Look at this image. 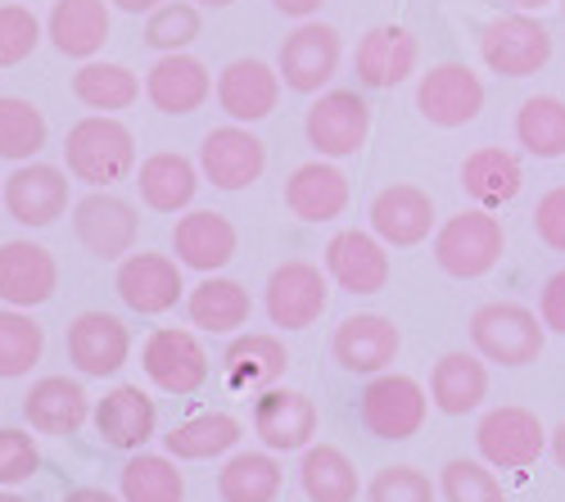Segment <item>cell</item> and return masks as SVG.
I'll return each instance as SVG.
<instances>
[{"label":"cell","mask_w":565,"mask_h":502,"mask_svg":"<svg viewBox=\"0 0 565 502\" xmlns=\"http://www.w3.org/2000/svg\"><path fill=\"white\" fill-rule=\"evenodd\" d=\"M45 114L23 96H0V159L28 163L45 146Z\"/></svg>","instance_id":"60d3db41"},{"label":"cell","mask_w":565,"mask_h":502,"mask_svg":"<svg viewBox=\"0 0 565 502\" xmlns=\"http://www.w3.org/2000/svg\"><path fill=\"white\" fill-rule=\"evenodd\" d=\"M390 245L375 232H340L326 245V277L349 295H381L390 286Z\"/></svg>","instance_id":"9a60e30c"},{"label":"cell","mask_w":565,"mask_h":502,"mask_svg":"<svg viewBox=\"0 0 565 502\" xmlns=\"http://www.w3.org/2000/svg\"><path fill=\"white\" fill-rule=\"evenodd\" d=\"M534 232L547 249L565 254V186H552L534 209Z\"/></svg>","instance_id":"c3c4849f"},{"label":"cell","mask_w":565,"mask_h":502,"mask_svg":"<svg viewBox=\"0 0 565 502\" xmlns=\"http://www.w3.org/2000/svg\"><path fill=\"white\" fill-rule=\"evenodd\" d=\"M23 417L36 435H77L86 426L90 413V398L77 381L68 376H41L28 394H23Z\"/></svg>","instance_id":"484cf974"},{"label":"cell","mask_w":565,"mask_h":502,"mask_svg":"<svg viewBox=\"0 0 565 502\" xmlns=\"http://www.w3.org/2000/svg\"><path fill=\"white\" fill-rule=\"evenodd\" d=\"M64 163L77 181H86V186L109 191L118 181H127L136 168V136L114 114H90V118L68 127Z\"/></svg>","instance_id":"6da1fadb"},{"label":"cell","mask_w":565,"mask_h":502,"mask_svg":"<svg viewBox=\"0 0 565 502\" xmlns=\"http://www.w3.org/2000/svg\"><path fill=\"white\" fill-rule=\"evenodd\" d=\"M131 353V335L114 312H82L68 327V362L82 376H118Z\"/></svg>","instance_id":"d6986e66"},{"label":"cell","mask_w":565,"mask_h":502,"mask_svg":"<svg viewBox=\"0 0 565 502\" xmlns=\"http://www.w3.org/2000/svg\"><path fill=\"white\" fill-rule=\"evenodd\" d=\"M235 444H241V421L226 417V413H200V417L181 421L163 435V448L177 462H209V458L231 452Z\"/></svg>","instance_id":"e575fe53"},{"label":"cell","mask_w":565,"mask_h":502,"mask_svg":"<svg viewBox=\"0 0 565 502\" xmlns=\"http://www.w3.org/2000/svg\"><path fill=\"white\" fill-rule=\"evenodd\" d=\"M136 186H140V200H146L154 213H181L200 191V172L185 154L163 150L136 168Z\"/></svg>","instance_id":"d6a6232c"},{"label":"cell","mask_w":565,"mask_h":502,"mask_svg":"<svg viewBox=\"0 0 565 502\" xmlns=\"http://www.w3.org/2000/svg\"><path fill=\"white\" fill-rule=\"evenodd\" d=\"M299 484L312 502H358V467L349 462V452L335 444H312L303 448Z\"/></svg>","instance_id":"d590c367"},{"label":"cell","mask_w":565,"mask_h":502,"mask_svg":"<svg viewBox=\"0 0 565 502\" xmlns=\"http://www.w3.org/2000/svg\"><path fill=\"white\" fill-rule=\"evenodd\" d=\"M515 141L534 159H561L565 154V100L530 96L521 114H515Z\"/></svg>","instance_id":"f35d334b"},{"label":"cell","mask_w":565,"mask_h":502,"mask_svg":"<svg viewBox=\"0 0 565 502\" xmlns=\"http://www.w3.org/2000/svg\"><path fill=\"white\" fill-rule=\"evenodd\" d=\"M254 435L271 452H299L312 448L317 435V407L299 389H263L254 398Z\"/></svg>","instance_id":"ac0fdd59"},{"label":"cell","mask_w":565,"mask_h":502,"mask_svg":"<svg viewBox=\"0 0 565 502\" xmlns=\"http://www.w3.org/2000/svg\"><path fill=\"white\" fill-rule=\"evenodd\" d=\"M439 493H444V502H507L493 467L476 462V458H452L439 471Z\"/></svg>","instance_id":"7bdbcfd3"},{"label":"cell","mask_w":565,"mask_h":502,"mask_svg":"<svg viewBox=\"0 0 565 502\" xmlns=\"http://www.w3.org/2000/svg\"><path fill=\"white\" fill-rule=\"evenodd\" d=\"M326 299H331V286H326L321 267L303 263V258L280 263L263 290V308L271 317V327H280V331H308L326 312Z\"/></svg>","instance_id":"52a82bcc"},{"label":"cell","mask_w":565,"mask_h":502,"mask_svg":"<svg viewBox=\"0 0 565 502\" xmlns=\"http://www.w3.org/2000/svg\"><path fill=\"white\" fill-rule=\"evenodd\" d=\"M271 6L286 14V19H312V14L326 6V0H271Z\"/></svg>","instance_id":"f907efd6"},{"label":"cell","mask_w":565,"mask_h":502,"mask_svg":"<svg viewBox=\"0 0 565 502\" xmlns=\"http://www.w3.org/2000/svg\"><path fill=\"white\" fill-rule=\"evenodd\" d=\"M267 150L245 122L213 127L200 146V172L213 181L217 191H245L263 177Z\"/></svg>","instance_id":"7c38bea8"},{"label":"cell","mask_w":565,"mask_h":502,"mask_svg":"<svg viewBox=\"0 0 565 502\" xmlns=\"http://www.w3.org/2000/svg\"><path fill=\"white\" fill-rule=\"evenodd\" d=\"M416 109L435 127H448V131L466 127V122H476L480 109H484V82L466 64H435L416 82Z\"/></svg>","instance_id":"9c48e42d"},{"label":"cell","mask_w":565,"mask_h":502,"mask_svg":"<svg viewBox=\"0 0 565 502\" xmlns=\"http://www.w3.org/2000/svg\"><path fill=\"white\" fill-rule=\"evenodd\" d=\"M303 131H308V146L321 159H349L366 146L371 105L358 96V90H326V96L312 100Z\"/></svg>","instance_id":"ba28073f"},{"label":"cell","mask_w":565,"mask_h":502,"mask_svg":"<svg viewBox=\"0 0 565 502\" xmlns=\"http://www.w3.org/2000/svg\"><path fill=\"white\" fill-rule=\"evenodd\" d=\"M222 367L231 389H276L290 367V353L276 335H235L222 353Z\"/></svg>","instance_id":"1f68e13d"},{"label":"cell","mask_w":565,"mask_h":502,"mask_svg":"<svg viewBox=\"0 0 565 502\" xmlns=\"http://www.w3.org/2000/svg\"><path fill=\"white\" fill-rule=\"evenodd\" d=\"M470 344L484 362H498V367H525V362H539L543 344H547V327L543 317L530 312L525 303H484L476 317H470Z\"/></svg>","instance_id":"7a4b0ae2"},{"label":"cell","mask_w":565,"mask_h":502,"mask_svg":"<svg viewBox=\"0 0 565 502\" xmlns=\"http://www.w3.org/2000/svg\"><path fill=\"white\" fill-rule=\"evenodd\" d=\"M159 430V413H154V398L140 389V385H114L100 403H96V435L109 448L136 452L146 448Z\"/></svg>","instance_id":"cb8c5ba5"},{"label":"cell","mask_w":565,"mask_h":502,"mask_svg":"<svg viewBox=\"0 0 565 502\" xmlns=\"http://www.w3.org/2000/svg\"><path fill=\"white\" fill-rule=\"evenodd\" d=\"M222 502H276L280 493V467L271 452H235L217 471Z\"/></svg>","instance_id":"74e56055"},{"label":"cell","mask_w":565,"mask_h":502,"mask_svg":"<svg viewBox=\"0 0 565 502\" xmlns=\"http://www.w3.org/2000/svg\"><path fill=\"white\" fill-rule=\"evenodd\" d=\"M521 186H525V168L502 146H480L461 163V191L476 200V209H502L521 195Z\"/></svg>","instance_id":"f1b7e54d"},{"label":"cell","mask_w":565,"mask_h":502,"mask_svg":"<svg viewBox=\"0 0 565 502\" xmlns=\"http://www.w3.org/2000/svg\"><path fill=\"white\" fill-rule=\"evenodd\" d=\"M561 10H565V0H561Z\"/></svg>","instance_id":"680465c9"},{"label":"cell","mask_w":565,"mask_h":502,"mask_svg":"<svg viewBox=\"0 0 565 502\" xmlns=\"http://www.w3.org/2000/svg\"><path fill=\"white\" fill-rule=\"evenodd\" d=\"M64 502H118L114 493H105V489H73Z\"/></svg>","instance_id":"f5cc1de1"},{"label":"cell","mask_w":565,"mask_h":502,"mask_svg":"<svg viewBox=\"0 0 565 502\" xmlns=\"http://www.w3.org/2000/svg\"><path fill=\"white\" fill-rule=\"evenodd\" d=\"M416 68V36L398 23H381L358 41L353 55V73L362 86L371 90H394L398 82H407Z\"/></svg>","instance_id":"603a6c76"},{"label":"cell","mask_w":565,"mask_h":502,"mask_svg":"<svg viewBox=\"0 0 565 502\" xmlns=\"http://www.w3.org/2000/svg\"><path fill=\"white\" fill-rule=\"evenodd\" d=\"M547 430L543 421L530 413V407H493V413L480 421L476 430V448H480V462H489L493 471H525L543 458L547 448Z\"/></svg>","instance_id":"5b68a950"},{"label":"cell","mask_w":565,"mask_h":502,"mask_svg":"<svg viewBox=\"0 0 565 502\" xmlns=\"http://www.w3.org/2000/svg\"><path fill=\"white\" fill-rule=\"evenodd\" d=\"M122 502H181L185 498V476L159 458V452H136V458L118 471Z\"/></svg>","instance_id":"ab89813d"},{"label":"cell","mask_w":565,"mask_h":502,"mask_svg":"<svg viewBox=\"0 0 565 502\" xmlns=\"http://www.w3.org/2000/svg\"><path fill=\"white\" fill-rule=\"evenodd\" d=\"M41 45V23L28 6H0V68L23 64Z\"/></svg>","instance_id":"f6af8a7d"},{"label":"cell","mask_w":565,"mask_h":502,"mask_svg":"<svg viewBox=\"0 0 565 502\" xmlns=\"http://www.w3.org/2000/svg\"><path fill=\"white\" fill-rule=\"evenodd\" d=\"M200 6H209V10H226V6H235V0H200Z\"/></svg>","instance_id":"9f6ffc18"},{"label":"cell","mask_w":565,"mask_h":502,"mask_svg":"<svg viewBox=\"0 0 565 502\" xmlns=\"http://www.w3.org/2000/svg\"><path fill=\"white\" fill-rule=\"evenodd\" d=\"M335 68H340V32L331 23H299L280 41L276 73L299 96H317L335 77Z\"/></svg>","instance_id":"30bf717a"},{"label":"cell","mask_w":565,"mask_h":502,"mask_svg":"<svg viewBox=\"0 0 565 502\" xmlns=\"http://www.w3.org/2000/svg\"><path fill=\"white\" fill-rule=\"evenodd\" d=\"M430 413V394L420 389V381L398 376V372H381L371 376V385L358 398V417L375 439H412L426 426Z\"/></svg>","instance_id":"277c9868"},{"label":"cell","mask_w":565,"mask_h":502,"mask_svg":"<svg viewBox=\"0 0 565 502\" xmlns=\"http://www.w3.org/2000/svg\"><path fill=\"white\" fill-rule=\"evenodd\" d=\"M235 245H241V236H235V226L213 213V209H195L177 217L172 226V254L181 267H195V271H222L231 258H235Z\"/></svg>","instance_id":"d4e9b609"},{"label":"cell","mask_w":565,"mask_h":502,"mask_svg":"<svg viewBox=\"0 0 565 502\" xmlns=\"http://www.w3.org/2000/svg\"><path fill=\"white\" fill-rule=\"evenodd\" d=\"M489 394V372L476 353H444L430 372V403L439 407L444 417H466L476 413Z\"/></svg>","instance_id":"4dcf8cb0"},{"label":"cell","mask_w":565,"mask_h":502,"mask_svg":"<svg viewBox=\"0 0 565 502\" xmlns=\"http://www.w3.org/2000/svg\"><path fill=\"white\" fill-rule=\"evenodd\" d=\"M136 232H140V217H136V209H131L122 195L90 191V195L77 200V209H73V236H77V245H82L86 254L105 258V263L131 254Z\"/></svg>","instance_id":"8fae6325"},{"label":"cell","mask_w":565,"mask_h":502,"mask_svg":"<svg viewBox=\"0 0 565 502\" xmlns=\"http://www.w3.org/2000/svg\"><path fill=\"white\" fill-rule=\"evenodd\" d=\"M73 96L86 105V109H100V114H118V109H131L136 96H140V77L122 64H100V60H86L77 73H73Z\"/></svg>","instance_id":"8d00e7d4"},{"label":"cell","mask_w":565,"mask_h":502,"mask_svg":"<svg viewBox=\"0 0 565 502\" xmlns=\"http://www.w3.org/2000/svg\"><path fill=\"white\" fill-rule=\"evenodd\" d=\"M480 55L498 77H534L552 60V32L534 14H502L480 32Z\"/></svg>","instance_id":"8992f818"},{"label":"cell","mask_w":565,"mask_h":502,"mask_svg":"<svg viewBox=\"0 0 565 502\" xmlns=\"http://www.w3.org/2000/svg\"><path fill=\"white\" fill-rule=\"evenodd\" d=\"M60 267L55 254L32 241H6L0 245V299L10 308H36L55 295Z\"/></svg>","instance_id":"ffe728a7"},{"label":"cell","mask_w":565,"mask_h":502,"mask_svg":"<svg viewBox=\"0 0 565 502\" xmlns=\"http://www.w3.org/2000/svg\"><path fill=\"white\" fill-rule=\"evenodd\" d=\"M371 232L381 236L385 245H394V249L420 245L435 232V200L420 186H407V181L385 186L381 195L371 200Z\"/></svg>","instance_id":"44dd1931"},{"label":"cell","mask_w":565,"mask_h":502,"mask_svg":"<svg viewBox=\"0 0 565 502\" xmlns=\"http://www.w3.org/2000/svg\"><path fill=\"white\" fill-rule=\"evenodd\" d=\"M185 312H191V322L209 335H231V331H241L249 322V312H254V299L241 281H231V277H209L191 290V299H185Z\"/></svg>","instance_id":"836d02e7"},{"label":"cell","mask_w":565,"mask_h":502,"mask_svg":"<svg viewBox=\"0 0 565 502\" xmlns=\"http://www.w3.org/2000/svg\"><path fill=\"white\" fill-rule=\"evenodd\" d=\"M0 200L19 226H51L68 209V177L55 163H23L6 177Z\"/></svg>","instance_id":"e0dca14e"},{"label":"cell","mask_w":565,"mask_h":502,"mask_svg":"<svg viewBox=\"0 0 565 502\" xmlns=\"http://www.w3.org/2000/svg\"><path fill=\"white\" fill-rule=\"evenodd\" d=\"M280 73L263 60H231L217 77V105L231 122H263L276 114Z\"/></svg>","instance_id":"7402d4cb"},{"label":"cell","mask_w":565,"mask_h":502,"mask_svg":"<svg viewBox=\"0 0 565 502\" xmlns=\"http://www.w3.org/2000/svg\"><path fill=\"white\" fill-rule=\"evenodd\" d=\"M114 6H118L122 14H154L163 0H114Z\"/></svg>","instance_id":"816d5d0a"},{"label":"cell","mask_w":565,"mask_h":502,"mask_svg":"<svg viewBox=\"0 0 565 502\" xmlns=\"http://www.w3.org/2000/svg\"><path fill=\"white\" fill-rule=\"evenodd\" d=\"M51 45L68 60H96L109 41V6L105 0H55L51 10Z\"/></svg>","instance_id":"f546056e"},{"label":"cell","mask_w":565,"mask_h":502,"mask_svg":"<svg viewBox=\"0 0 565 502\" xmlns=\"http://www.w3.org/2000/svg\"><path fill=\"white\" fill-rule=\"evenodd\" d=\"M511 10H521V14H539V10H547L552 0H507Z\"/></svg>","instance_id":"11a10c76"},{"label":"cell","mask_w":565,"mask_h":502,"mask_svg":"<svg viewBox=\"0 0 565 502\" xmlns=\"http://www.w3.org/2000/svg\"><path fill=\"white\" fill-rule=\"evenodd\" d=\"M286 209L303 222H335L349 209V177L326 159L299 163L286 181Z\"/></svg>","instance_id":"4316f807"},{"label":"cell","mask_w":565,"mask_h":502,"mask_svg":"<svg viewBox=\"0 0 565 502\" xmlns=\"http://www.w3.org/2000/svg\"><path fill=\"white\" fill-rule=\"evenodd\" d=\"M539 317H543V327H547V331L565 335V271H552V277L543 281Z\"/></svg>","instance_id":"681fc988"},{"label":"cell","mask_w":565,"mask_h":502,"mask_svg":"<svg viewBox=\"0 0 565 502\" xmlns=\"http://www.w3.org/2000/svg\"><path fill=\"white\" fill-rule=\"evenodd\" d=\"M547 448H552V458H556V467L565 471V421L552 430V439H547Z\"/></svg>","instance_id":"db71d44e"},{"label":"cell","mask_w":565,"mask_h":502,"mask_svg":"<svg viewBox=\"0 0 565 502\" xmlns=\"http://www.w3.org/2000/svg\"><path fill=\"white\" fill-rule=\"evenodd\" d=\"M200 36V10L185 6V0H172V6H159L146 23V45L150 51H163V55H177L185 51Z\"/></svg>","instance_id":"ee69618b"},{"label":"cell","mask_w":565,"mask_h":502,"mask_svg":"<svg viewBox=\"0 0 565 502\" xmlns=\"http://www.w3.org/2000/svg\"><path fill=\"white\" fill-rule=\"evenodd\" d=\"M45 349V331L32 322L23 308L0 312V381H19L28 376Z\"/></svg>","instance_id":"b9f144b4"},{"label":"cell","mask_w":565,"mask_h":502,"mask_svg":"<svg viewBox=\"0 0 565 502\" xmlns=\"http://www.w3.org/2000/svg\"><path fill=\"white\" fill-rule=\"evenodd\" d=\"M398 349H403V331L381 312L344 317V322L335 327V340H331L335 362L353 376H381L398 357Z\"/></svg>","instance_id":"5bb4252c"},{"label":"cell","mask_w":565,"mask_h":502,"mask_svg":"<svg viewBox=\"0 0 565 502\" xmlns=\"http://www.w3.org/2000/svg\"><path fill=\"white\" fill-rule=\"evenodd\" d=\"M502 249H507V232L493 217V209H466L435 232V263L457 281H476L484 271H493Z\"/></svg>","instance_id":"3957f363"},{"label":"cell","mask_w":565,"mask_h":502,"mask_svg":"<svg viewBox=\"0 0 565 502\" xmlns=\"http://www.w3.org/2000/svg\"><path fill=\"white\" fill-rule=\"evenodd\" d=\"M0 502H23V498L19 493H0Z\"/></svg>","instance_id":"6f0895ef"},{"label":"cell","mask_w":565,"mask_h":502,"mask_svg":"<svg viewBox=\"0 0 565 502\" xmlns=\"http://www.w3.org/2000/svg\"><path fill=\"white\" fill-rule=\"evenodd\" d=\"M209 90H213L209 68L185 51L163 55L146 77V96L159 114H195L209 100Z\"/></svg>","instance_id":"83f0119b"},{"label":"cell","mask_w":565,"mask_h":502,"mask_svg":"<svg viewBox=\"0 0 565 502\" xmlns=\"http://www.w3.org/2000/svg\"><path fill=\"white\" fill-rule=\"evenodd\" d=\"M41 471V448L28 430H0V484H23Z\"/></svg>","instance_id":"7dc6e473"},{"label":"cell","mask_w":565,"mask_h":502,"mask_svg":"<svg viewBox=\"0 0 565 502\" xmlns=\"http://www.w3.org/2000/svg\"><path fill=\"white\" fill-rule=\"evenodd\" d=\"M140 362H146V376L163 389V394H195L209 381V353L191 331L163 327L146 340L140 349Z\"/></svg>","instance_id":"4fadbf2b"},{"label":"cell","mask_w":565,"mask_h":502,"mask_svg":"<svg viewBox=\"0 0 565 502\" xmlns=\"http://www.w3.org/2000/svg\"><path fill=\"white\" fill-rule=\"evenodd\" d=\"M114 290L118 299L140 312V317H154V312H168L177 308L181 299V263L168 258V254H127L118 263V277H114Z\"/></svg>","instance_id":"2e32d148"},{"label":"cell","mask_w":565,"mask_h":502,"mask_svg":"<svg viewBox=\"0 0 565 502\" xmlns=\"http://www.w3.org/2000/svg\"><path fill=\"white\" fill-rule=\"evenodd\" d=\"M366 502H435V484L416 467H381L366 484Z\"/></svg>","instance_id":"bcb514c9"}]
</instances>
